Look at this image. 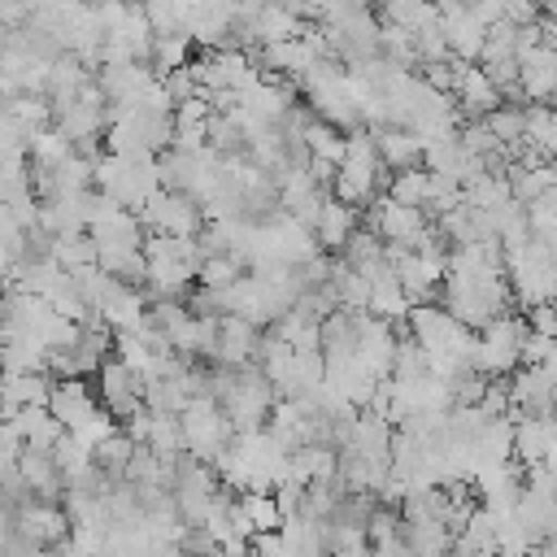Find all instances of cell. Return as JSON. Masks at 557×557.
<instances>
[{"label":"cell","mask_w":557,"mask_h":557,"mask_svg":"<svg viewBox=\"0 0 557 557\" xmlns=\"http://www.w3.org/2000/svg\"><path fill=\"white\" fill-rule=\"evenodd\" d=\"M457 135H461L466 152H474V157H483V161H496V157L505 152V144L496 139V131L487 126V117H474V122H466Z\"/></svg>","instance_id":"34"},{"label":"cell","mask_w":557,"mask_h":557,"mask_svg":"<svg viewBox=\"0 0 557 557\" xmlns=\"http://www.w3.org/2000/svg\"><path fill=\"white\" fill-rule=\"evenodd\" d=\"M374 292H370V313L374 318H387V322H409V313H413V300H409V292H405V283H400V274H396V265H383L374 278Z\"/></svg>","instance_id":"13"},{"label":"cell","mask_w":557,"mask_h":557,"mask_svg":"<svg viewBox=\"0 0 557 557\" xmlns=\"http://www.w3.org/2000/svg\"><path fill=\"white\" fill-rule=\"evenodd\" d=\"M252 557H292V548H287L283 531H261L252 540Z\"/></svg>","instance_id":"39"},{"label":"cell","mask_w":557,"mask_h":557,"mask_svg":"<svg viewBox=\"0 0 557 557\" xmlns=\"http://www.w3.org/2000/svg\"><path fill=\"white\" fill-rule=\"evenodd\" d=\"M331 296H335V305L339 309H352V313H370V292H374V283L361 274V270H352V265H335V274H331Z\"/></svg>","instance_id":"19"},{"label":"cell","mask_w":557,"mask_h":557,"mask_svg":"<svg viewBox=\"0 0 557 557\" xmlns=\"http://www.w3.org/2000/svg\"><path fill=\"white\" fill-rule=\"evenodd\" d=\"M13 426L22 431L26 448H44V453H52L61 444V435H65V422L52 418V409H22L13 418Z\"/></svg>","instance_id":"21"},{"label":"cell","mask_w":557,"mask_h":557,"mask_svg":"<svg viewBox=\"0 0 557 557\" xmlns=\"http://www.w3.org/2000/svg\"><path fill=\"white\" fill-rule=\"evenodd\" d=\"M540 0H505V17L513 22V26H535L540 22Z\"/></svg>","instance_id":"38"},{"label":"cell","mask_w":557,"mask_h":557,"mask_svg":"<svg viewBox=\"0 0 557 557\" xmlns=\"http://www.w3.org/2000/svg\"><path fill=\"white\" fill-rule=\"evenodd\" d=\"M148 448L165 461V466H174L183 453H187V431H183V418L178 413H157V422H152V435H148Z\"/></svg>","instance_id":"26"},{"label":"cell","mask_w":557,"mask_h":557,"mask_svg":"<svg viewBox=\"0 0 557 557\" xmlns=\"http://www.w3.org/2000/svg\"><path fill=\"white\" fill-rule=\"evenodd\" d=\"M152 557H187V548L183 544H157Z\"/></svg>","instance_id":"42"},{"label":"cell","mask_w":557,"mask_h":557,"mask_svg":"<svg viewBox=\"0 0 557 557\" xmlns=\"http://www.w3.org/2000/svg\"><path fill=\"white\" fill-rule=\"evenodd\" d=\"M191 44H196V39H191L187 30L157 35V39H152V57H148V65H152V70L165 78V74H174V70L191 65V57H187V52H191Z\"/></svg>","instance_id":"27"},{"label":"cell","mask_w":557,"mask_h":557,"mask_svg":"<svg viewBox=\"0 0 557 557\" xmlns=\"http://www.w3.org/2000/svg\"><path fill=\"white\" fill-rule=\"evenodd\" d=\"M48 409H52V418L65 422V431H74V426H83V422H87L96 409H104V405H100V396H96L83 379H57Z\"/></svg>","instance_id":"10"},{"label":"cell","mask_w":557,"mask_h":557,"mask_svg":"<svg viewBox=\"0 0 557 557\" xmlns=\"http://www.w3.org/2000/svg\"><path fill=\"white\" fill-rule=\"evenodd\" d=\"M453 557H496V518L479 505L474 518L453 535Z\"/></svg>","instance_id":"17"},{"label":"cell","mask_w":557,"mask_h":557,"mask_svg":"<svg viewBox=\"0 0 557 557\" xmlns=\"http://www.w3.org/2000/svg\"><path fill=\"white\" fill-rule=\"evenodd\" d=\"M527 144L557 161V104H527Z\"/></svg>","instance_id":"28"},{"label":"cell","mask_w":557,"mask_h":557,"mask_svg":"<svg viewBox=\"0 0 557 557\" xmlns=\"http://www.w3.org/2000/svg\"><path fill=\"white\" fill-rule=\"evenodd\" d=\"M531 335L527 326V313H505L496 318L492 326L479 331V344H474V370L487 374V379H505V374H518L522 370V339Z\"/></svg>","instance_id":"2"},{"label":"cell","mask_w":557,"mask_h":557,"mask_svg":"<svg viewBox=\"0 0 557 557\" xmlns=\"http://www.w3.org/2000/svg\"><path fill=\"white\" fill-rule=\"evenodd\" d=\"M557 352V339H548V335H527L522 339V366H540V361H548Z\"/></svg>","instance_id":"36"},{"label":"cell","mask_w":557,"mask_h":557,"mask_svg":"<svg viewBox=\"0 0 557 557\" xmlns=\"http://www.w3.org/2000/svg\"><path fill=\"white\" fill-rule=\"evenodd\" d=\"M527 326H531L535 335H548V339H557V305L548 300V305H535V309H527Z\"/></svg>","instance_id":"37"},{"label":"cell","mask_w":557,"mask_h":557,"mask_svg":"<svg viewBox=\"0 0 557 557\" xmlns=\"http://www.w3.org/2000/svg\"><path fill=\"white\" fill-rule=\"evenodd\" d=\"M244 278V261L239 257H209L205 265H200V287H209V292H231L235 283Z\"/></svg>","instance_id":"33"},{"label":"cell","mask_w":557,"mask_h":557,"mask_svg":"<svg viewBox=\"0 0 557 557\" xmlns=\"http://www.w3.org/2000/svg\"><path fill=\"white\" fill-rule=\"evenodd\" d=\"M0 17H4V30H22L30 9H26V0H0Z\"/></svg>","instance_id":"40"},{"label":"cell","mask_w":557,"mask_h":557,"mask_svg":"<svg viewBox=\"0 0 557 557\" xmlns=\"http://www.w3.org/2000/svg\"><path fill=\"white\" fill-rule=\"evenodd\" d=\"M370 135H374L379 157H383L387 170H413V165H422V157H426V144H422L409 126H379V131H370Z\"/></svg>","instance_id":"14"},{"label":"cell","mask_w":557,"mask_h":557,"mask_svg":"<svg viewBox=\"0 0 557 557\" xmlns=\"http://www.w3.org/2000/svg\"><path fill=\"white\" fill-rule=\"evenodd\" d=\"M440 26H444V39L453 48V57L461 61H483V48H487V26L470 13V9H453V13H440Z\"/></svg>","instance_id":"11"},{"label":"cell","mask_w":557,"mask_h":557,"mask_svg":"<svg viewBox=\"0 0 557 557\" xmlns=\"http://www.w3.org/2000/svg\"><path fill=\"white\" fill-rule=\"evenodd\" d=\"M74 152H78V148H74V139H65L57 126H48V131H39V135L30 139V165H44V170L65 165Z\"/></svg>","instance_id":"30"},{"label":"cell","mask_w":557,"mask_h":557,"mask_svg":"<svg viewBox=\"0 0 557 557\" xmlns=\"http://www.w3.org/2000/svg\"><path fill=\"white\" fill-rule=\"evenodd\" d=\"M235 505L244 509V518L252 522V531H257V535H261V531H278V527H283V509H278L274 492H244Z\"/></svg>","instance_id":"31"},{"label":"cell","mask_w":557,"mask_h":557,"mask_svg":"<svg viewBox=\"0 0 557 557\" xmlns=\"http://www.w3.org/2000/svg\"><path fill=\"white\" fill-rule=\"evenodd\" d=\"M361 231V218H357V209L352 205H344V200H326V209H322V218H318V244L326 248V252H344L348 248V239Z\"/></svg>","instance_id":"15"},{"label":"cell","mask_w":557,"mask_h":557,"mask_svg":"<svg viewBox=\"0 0 557 557\" xmlns=\"http://www.w3.org/2000/svg\"><path fill=\"white\" fill-rule=\"evenodd\" d=\"M144 379L126 366V361H117V357H109L104 366H100V374H96V396H100V405L117 418V422H126L139 405H144Z\"/></svg>","instance_id":"5"},{"label":"cell","mask_w":557,"mask_h":557,"mask_svg":"<svg viewBox=\"0 0 557 557\" xmlns=\"http://www.w3.org/2000/svg\"><path fill=\"white\" fill-rule=\"evenodd\" d=\"M261 339H265V335H261L257 322H248V318H239V313H226V318H222V339H218V361H222V366H235V370L257 366Z\"/></svg>","instance_id":"8"},{"label":"cell","mask_w":557,"mask_h":557,"mask_svg":"<svg viewBox=\"0 0 557 557\" xmlns=\"http://www.w3.org/2000/svg\"><path fill=\"white\" fill-rule=\"evenodd\" d=\"M161 83H165V91L174 96V109H178L183 100H191V96H200V83H196V74H191V65H183V70H174V74H165Z\"/></svg>","instance_id":"35"},{"label":"cell","mask_w":557,"mask_h":557,"mask_svg":"<svg viewBox=\"0 0 557 557\" xmlns=\"http://www.w3.org/2000/svg\"><path fill=\"white\" fill-rule=\"evenodd\" d=\"M487 126L496 131V139H500L505 148H518V144L527 139V104H500V109L487 117Z\"/></svg>","instance_id":"32"},{"label":"cell","mask_w":557,"mask_h":557,"mask_svg":"<svg viewBox=\"0 0 557 557\" xmlns=\"http://www.w3.org/2000/svg\"><path fill=\"white\" fill-rule=\"evenodd\" d=\"M305 144H309V157H318V161H344V152H348V135L339 131V126H331V122H322V117H313V126L305 131Z\"/></svg>","instance_id":"29"},{"label":"cell","mask_w":557,"mask_h":557,"mask_svg":"<svg viewBox=\"0 0 557 557\" xmlns=\"http://www.w3.org/2000/svg\"><path fill=\"white\" fill-rule=\"evenodd\" d=\"M148 305H152V300H148L135 283H122V278H117V283L109 287V296L100 300L96 313L122 335V331H144V326H148Z\"/></svg>","instance_id":"7"},{"label":"cell","mask_w":557,"mask_h":557,"mask_svg":"<svg viewBox=\"0 0 557 557\" xmlns=\"http://www.w3.org/2000/svg\"><path fill=\"white\" fill-rule=\"evenodd\" d=\"M540 30H544V44H548V48H557V17H548V13H544V17H540Z\"/></svg>","instance_id":"41"},{"label":"cell","mask_w":557,"mask_h":557,"mask_svg":"<svg viewBox=\"0 0 557 557\" xmlns=\"http://www.w3.org/2000/svg\"><path fill=\"white\" fill-rule=\"evenodd\" d=\"M135 440L126 435V431H117V435H109L100 448H96V470L109 479V483H126V470H131V461H135Z\"/></svg>","instance_id":"25"},{"label":"cell","mask_w":557,"mask_h":557,"mask_svg":"<svg viewBox=\"0 0 557 557\" xmlns=\"http://www.w3.org/2000/svg\"><path fill=\"white\" fill-rule=\"evenodd\" d=\"M500 104H505V96H500V87L487 78V70H483V65H470L466 78H461V87H457V109L466 113V122L492 117Z\"/></svg>","instance_id":"12"},{"label":"cell","mask_w":557,"mask_h":557,"mask_svg":"<svg viewBox=\"0 0 557 557\" xmlns=\"http://www.w3.org/2000/svg\"><path fill=\"white\" fill-rule=\"evenodd\" d=\"M52 374H4V405L17 409H48L52 400Z\"/></svg>","instance_id":"22"},{"label":"cell","mask_w":557,"mask_h":557,"mask_svg":"<svg viewBox=\"0 0 557 557\" xmlns=\"http://www.w3.org/2000/svg\"><path fill=\"white\" fill-rule=\"evenodd\" d=\"M139 222L144 231L152 235H178V239H196L200 235V222H205V205L187 191H157L144 209H139Z\"/></svg>","instance_id":"4"},{"label":"cell","mask_w":557,"mask_h":557,"mask_svg":"<svg viewBox=\"0 0 557 557\" xmlns=\"http://www.w3.org/2000/svg\"><path fill=\"white\" fill-rule=\"evenodd\" d=\"M522 61V100L527 104H548L557 100V48L540 44L518 57Z\"/></svg>","instance_id":"9"},{"label":"cell","mask_w":557,"mask_h":557,"mask_svg":"<svg viewBox=\"0 0 557 557\" xmlns=\"http://www.w3.org/2000/svg\"><path fill=\"white\" fill-rule=\"evenodd\" d=\"M379 4H383V22L405 26V30H413V35L440 26V9H435L431 0H379Z\"/></svg>","instance_id":"23"},{"label":"cell","mask_w":557,"mask_h":557,"mask_svg":"<svg viewBox=\"0 0 557 557\" xmlns=\"http://www.w3.org/2000/svg\"><path fill=\"white\" fill-rule=\"evenodd\" d=\"M283 540L292 548V557H331V540H326V522L322 518H283Z\"/></svg>","instance_id":"16"},{"label":"cell","mask_w":557,"mask_h":557,"mask_svg":"<svg viewBox=\"0 0 557 557\" xmlns=\"http://www.w3.org/2000/svg\"><path fill=\"white\" fill-rule=\"evenodd\" d=\"M17 531L35 544V548H61L74 535V518L65 513V505H48V500H30L22 505Z\"/></svg>","instance_id":"6"},{"label":"cell","mask_w":557,"mask_h":557,"mask_svg":"<svg viewBox=\"0 0 557 557\" xmlns=\"http://www.w3.org/2000/svg\"><path fill=\"white\" fill-rule=\"evenodd\" d=\"M387 196H392L396 205H409V209H422V213H426V209H431V196H435V174H431L426 165L396 170Z\"/></svg>","instance_id":"18"},{"label":"cell","mask_w":557,"mask_h":557,"mask_svg":"<svg viewBox=\"0 0 557 557\" xmlns=\"http://www.w3.org/2000/svg\"><path fill=\"white\" fill-rule=\"evenodd\" d=\"M191 400H196V396H191V387H187V366H183L178 374L152 379V383L144 387V405H148L152 413H183Z\"/></svg>","instance_id":"20"},{"label":"cell","mask_w":557,"mask_h":557,"mask_svg":"<svg viewBox=\"0 0 557 557\" xmlns=\"http://www.w3.org/2000/svg\"><path fill=\"white\" fill-rule=\"evenodd\" d=\"M387 187H392V174H387V165H383V157H379L374 135H370V131H352V135H348V152H344V161H339L335 200L361 209V205H370L379 191L387 196Z\"/></svg>","instance_id":"1"},{"label":"cell","mask_w":557,"mask_h":557,"mask_svg":"<svg viewBox=\"0 0 557 557\" xmlns=\"http://www.w3.org/2000/svg\"><path fill=\"white\" fill-rule=\"evenodd\" d=\"M270 331H274L278 339H287L296 352H322V322H313V318H309V313H300V309L283 313Z\"/></svg>","instance_id":"24"},{"label":"cell","mask_w":557,"mask_h":557,"mask_svg":"<svg viewBox=\"0 0 557 557\" xmlns=\"http://www.w3.org/2000/svg\"><path fill=\"white\" fill-rule=\"evenodd\" d=\"M178 418H183V431H187V453L200 457V461H209V466H218V457H222V453L231 448V440L239 435V431L231 426L226 409H222L213 396L191 400Z\"/></svg>","instance_id":"3"}]
</instances>
